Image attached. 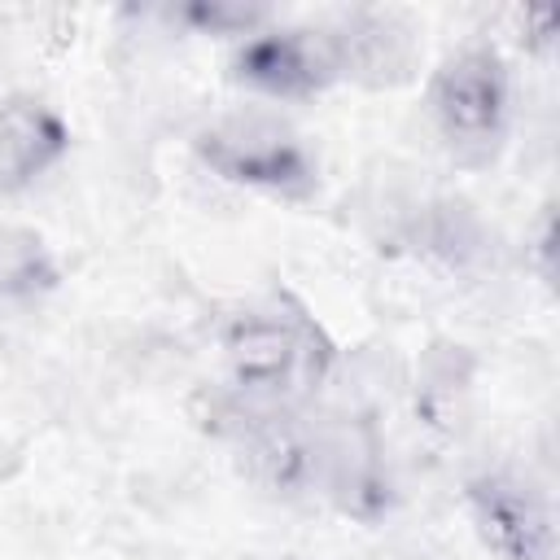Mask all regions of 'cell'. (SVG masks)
Listing matches in <instances>:
<instances>
[{"mask_svg":"<svg viewBox=\"0 0 560 560\" xmlns=\"http://www.w3.org/2000/svg\"><path fill=\"white\" fill-rule=\"evenodd\" d=\"M192 153L223 184L280 201H306L319 188V162L311 144L284 118L262 109H241L206 122L192 136Z\"/></svg>","mask_w":560,"mask_h":560,"instance_id":"6da1fadb","label":"cell"},{"mask_svg":"<svg viewBox=\"0 0 560 560\" xmlns=\"http://www.w3.org/2000/svg\"><path fill=\"white\" fill-rule=\"evenodd\" d=\"M429 118L455 162L486 166L508 136L512 83L499 48L464 44L429 79Z\"/></svg>","mask_w":560,"mask_h":560,"instance_id":"7a4b0ae2","label":"cell"},{"mask_svg":"<svg viewBox=\"0 0 560 560\" xmlns=\"http://www.w3.org/2000/svg\"><path fill=\"white\" fill-rule=\"evenodd\" d=\"M223 359H228L232 381L245 394L298 398L324 381L332 350L306 315H293L280 306H258L228 324Z\"/></svg>","mask_w":560,"mask_h":560,"instance_id":"3957f363","label":"cell"},{"mask_svg":"<svg viewBox=\"0 0 560 560\" xmlns=\"http://www.w3.org/2000/svg\"><path fill=\"white\" fill-rule=\"evenodd\" d=\"M232 79L267 101H311L337 83L328 44L311 26H262L232 52Z\"/></svg>","mask_w":560,"mask_h":560,"instance_id":"277c9868","label":"cell"},{"mask_svg":"<svg viewBox=\"0 0 560 560\" xmlns=\"http://www.w3.org/2000/svg\"><path fill=\"white\" fill-rule=\"evenodd\" d=\"M468 516L499 560L551 556V503L516 472H481L468 481Z\"/></svg>","mask_w":560,"mask_h":560,"instance_id":"5b68a950","label":"cell"},{"mask_svg":"<svg viewBox=\"0 0 560 560\" xmlns=\"http://www.w3.org/2000/svg\"><path fill=\"white\" fill-rule=\"evenodd\" d=\"M337 79H359L372 88L407 79L416 61V31L385 9H350L332 26H319Z\"/></svg>","mask_w":560,"mask_h":560,"instance_id":"8992f818","label":"cell"},{"mask_svg":"<svg viewBox=\"0 0 560 560\" xmlns=\"http://www.w3.org/2000/svg\"><path fill=\"white\" fill-rule=\"evenodd\" d=\"M70 153V122L57 105L13 92L0 101V192H26Z\"/></svg>","mask_w":560,"mask_h":560,"instance_id":"52a82bcc","label":"cell"},{"mask_svg":"<svg viewBox=\"0 0 560 560\" xmlns=\"http://www.w3.org/2000/svg\"><path fill=\"white\" fill-rule=\"evenodd\" d=\"M61 284V262L35 228L0 223V302H35Z\"/></svg>","mask_w":560,"mask_h":560,"instance_id":"ba28073f","label":"cell"},{"mask_svg":"<svg viewBox=\"0 0 560 560\" xmlns=\"http://www.w3.org/2000/svg\"><path fill=\"white\" fill-rule=\"evenodd\" d=\"M245 455H249L258 481H267L271 490H284V494L302 490L319 472V446L302 429H293V424H267V429H258L249 438Z\"/></svg>","mask_w":560,"mask_h":560,"instance_id":"9c48e42d","label":"cell"},{"mask_svg":"<svg viewBox=\"0 0 560 560\" xmlns=\"http://www.w3.org/2000/svg\"><path fill=\"white\" fill-rule=\"evenodd\" d=\"M171 18L197 35H232L236 44L258 35L262 26H271V9L245 4V0H192V4L171 9Z\"/></svg>","mask_w":560,"mask_h":560,"instance_id":"30bf717a","label":"cell"}]
</instances>
